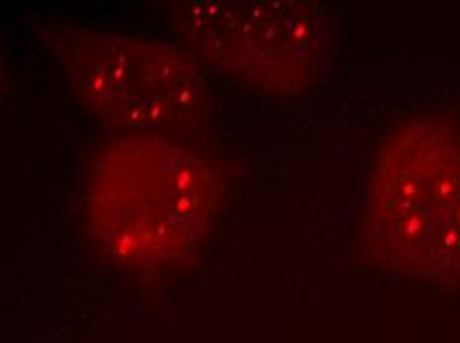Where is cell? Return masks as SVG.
I'll return each mask as SVG.
<instances>
[{
  "label": "cell",
  "mask_w": 460,
  "mask_h": 343,
  "mask_svg": "<svg viewBox=\"0 0 460 343\" xmlns=\"http://www.w3.org/2000/svg\"><path fill=\"white\" fill-rule=\"evenodd\" d=\"M225 177L197 143L139 136L93 163L90 221L103 259L137 270L183 266L220 215Z\"/></svg>",
  "instance_id": "1"
},
{
  "label": "cell",
  "mask_w": 460,
  "mask_h": 343,
  "mask_svg": "<svg viewBox=\"0 0 460 343\" xmlns=\"http://www.w3.org/2000/svg\"><path fill=\"white\" fill-rule=\"evenodd\" d=\"M366 242L413 278L460 276V131L440 118L397 128L381 145L366 208Z\"/></svg>",
  "instance_id": "2"
},
{
  "label": "cell",
  "mask_w": 460,
  "mask_h": 343,
  "mask_svg": "<svg viewBox=\"0 0 460 343\" xmlns=\"http://www.w3.org/2000/svg\"><path fill=\"white\" fill-rule=\"evenodd\" d=\"M62 60L82 103L123 128L175 131L207 119L205 75L177 48L85 34L66 46Z\"/></svg>",
  "instance_id": "3"
},
{
  "label": "cell",
  "mask_w": 460,
  "mask_h": 343,
  "mask_svg": "<svg viewBox=\"0 0 460 343\" xmlns=\"http://www.w3.org/2000/svg\"><path fill=\"white\" fill-rule=\"evenodd\" d=\"M248 78L274 92H298L310 84L322 52V21L308 3H241Z\"/></svg>",
  "instance_id": "4"
},
{
  "label": "cell",
  "mask_w": 460,
  "mask_h": 343,
  "mask_svg": "<svg viewBox=\"0 0 460 343\" xmlns=\"http://www.w3.org/2000/svg\"><path fill=\"white\" fill-rule=\"evenodd\" d=\"M185 32L199 52L223 72L246 74L248 50L241 3L195 0L183 13Z\"/></svg>",
  "instance_id": "5"
}]
</instances>
